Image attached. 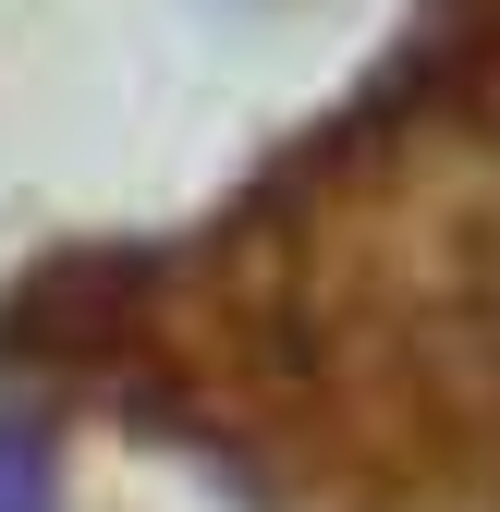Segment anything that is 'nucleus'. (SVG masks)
Segmentation results:
<instances>
[{
  "label": "nucleus",
  "instance_id": "1",
  "mask_svg": "<svg viewBox=\"0 0 500 512\" xmlns=\"http://www.w3.org/2000/svg\"><path fill=\"white\" fill-rule=\"evenodd\" d=\"M25 342L293 512H500V0H427L220 220L25 293Z\"/></svg>",
  "mask_w": 500,
  "mask_h": 512
},
{
  "label": "nucleus",
  "instance_id": "2",
  "mask_svg": "<svg viewBox=\"0 0 500 512\" xmlns=\"http://www.w3.org/2000/svg\"><path fill=\"white\" fill-rule=\"evenodd\" d=\"M0 512H49V439L25 415H0Z\"/></svg>",
  "mask_w": 500,
  "mask_h": 512
}]
</instances>
